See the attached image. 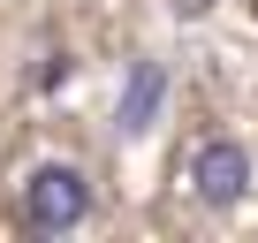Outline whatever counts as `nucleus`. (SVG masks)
I'll return each mask as SVG.
<instances>
[{
  "label": "nucleus",
  "instance_id": "nucleus-1",
  "mask_svg": "<svg viewBox=\"0 0 258 243\" xmlns=\"http://www.w3.org/2000/svg\"><path fill=\"white\" fill-rule=\"evenodd\" d=\"M23 220H31L38 235L84 228V220H91V183H84V167H69V160L31 167V183H23Z\"/></svg>",
  "mask_w": 258,
  "mask_h": 243
},
{
  "label": "nucleus",
  "instance_id": "nucleus-2",
  "mask_svg": "<svg viewBox=\"0 0 258 243\" xmlns=\"http://www.w3.org/2000/svg\"><path fill=\"white\" fill-rule=\"evenodd\" d=\"M190 190H198V205H213V213L243 205V190H250V152H243L235 137H205V145L190 152Z\"/></svg>",
  "mask_w": 258,
  "mask_h": 243
},
{
  "label": "nucleus",
  "instance_id": "nucleus-3",
  "mask_svg": "<svg viewBox=\"0 0 258 243\" xmlns=\"http://www.w3.org/2000/svg\"><path fill=\"white\" fill-rule=\"evenodd\" d=\"M160 99H167V69H160V61H137V69H129V84H121L114 130H121V137H145L152 122H160Z\"/></svg>",
  "mask_w": 258,
  "mask_h": 243
}]
</instances>
